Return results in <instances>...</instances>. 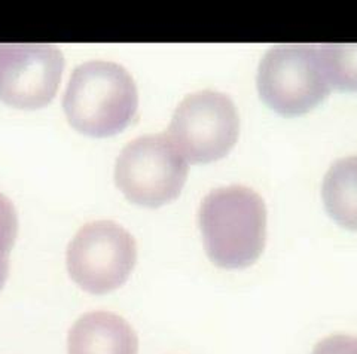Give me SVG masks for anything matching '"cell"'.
<instances>
[{"instance_id":"6da1fadb","label":"cell","mask_w":357,"mask_h":354,"mask_svg":"<svg viewBox=\"0 0 357 354\" xmlns=\"http://www.w3.org/2000/svg\"><path fill=\"white\" fill-rule=\"evenodd\" d=\"M198 225L211 262L225 270L250 267L265 247V201L248 186L216 187L201 201Z\"/></svg>"},{"instance_id":"7a4b0ae2","label":"cell","mask_w":357,"mask_h":354,"mask_svg":"<svg viewBox=\"0 0 357 354\" xmlns=\"http://www.w3.org/2000/svg\"><path fill=\"white\" fill-rule=\"evenodd\" d=\"M63 107L72 127L84 134L114 136L137 114V85L124 66L89 60L72 72Z\"/></svg>"},{"instance_id":"3957f363","label":"cell","mask_w":357,"mask_h":354,"mask_svg":"<svg viewBox=\"0 0 357 354\" xmlns=\"http://www.w3.org/2000/svg\"><path fill=\"white\" fill-rule=\"evenodd\" d=\"M256 82L262 100L284 116L307 114L332 90L319 45L307 43H284L268 49Z\"/></svg>"},{"instance_id":"277c9868","label":"cell","mask_w":357,"mask_h":354,"mask_svg":"<svg viewBox=\"0 0 357 354\" xmlns=\"http://www.w3.org/2000/svg\"><path fill=\"white\" fill-rule=\"evenodd\" d=\"M188 179V161L167 132L139 136L122 148L115 182L130 201L160 207L178 197Z\"/></svg>"},{"instance_id":"5b68a950","label":"cell","mask_w":357,"mask_h":354,"mask_svg":"<svg viewBox=\"0 0 357 354\" xmlns=\"http://www.w3.org/2000/svg\"><path fill=\"white\" fill-rule=\"evenodd\" d=\"M72 280L84 291L103 295L124 284L137 262L130 232L112 220L88 222L76 232L66 253Z\"/></svg>"},{"instance_id":"8992f818","label":"cell","mask_w":357,"mask_h":354,"mask_svg":"<svg viewBox=\"0 0 357 354\" xmlns=\"http://www.w3.org/2000/svg\"><path fill=\"white\" fill-rule=\"evenodd\" d=\"M240 132L237 107L228 94L203 90L188 94L176 107L169 137L186 161L207 164L225 157Z\"/></svg>"},{"instance_id":"52a82bcc","label":"cell","mask_w":357,"mask_h":354,"mask_svg":"<svg viewBox=\"0 0 357 354\" xmlns=\"http://www.w3.org/2000/svg\"><path fill=\"white\" fill-rule=\"evenodd\" d=\"M64 55L51 43H0V100L36 109L57 94Z\"/></svg>"},{"instance_id":"ba28073f","label":"cell","mask_w":357,"mask_h":354,"mask_svg":"<svg viewBox=\"0 0 357 354\" xmlns=\"http://www.w3.org/2000/svg\"><path fill=\"white\" fill-rule=\"evenodd\" d=\"M67 353L139 354V338L124 317L110 311H91L72 326Z\"/></svg>"},{"instance_id":"9c48e42d","label":"cell","mask_w":357,"mask_h":354,"mask_svg":"<svg viewBox=\"0 0 357 354\" xmlns=\"http://www.w3.org/2000/svg\"><path fill=\"white\" fill-rule=\"evenodd\" d=\"M323 203L333 220L357 231V155L335 161L321 185Z\"/></svg>"},{"instance_id":"30bf717a","label":"cell","mask_w":357,"mask_h":354,"mask_svg":"<svg viewBox=\"0 0 357 354\" xmlns=\"http://www.w3.org/2000/svg\"><path fill=\"white\" fill-rule=\"evenodd\" d=\"M319 49L331 85L357 91V43H323Z\"/></svg>"},{"instance_id":"8fae6325","label":"cell","mask_w":357,"mask_h":354,"mask_svg":"<svg viewBox=\"0 0 357 354\" xmlns=\"http://www.w3.org/2000/svg\"><path fill=\"white\" fill-rule=\"evenodd\" d=\"M18 234L17 210L9 198L0 192V262H9V252Z\"/></svg>"},{"instance_id":"7c38bea8","label":"cell","mask_w":357,"mask_h":354,"mask_svg":"<svg viewBox=\"0 0 357 354\" xmlns=\"http://www.w3.org/2000/svg\"><path fill=\"white\" fill-rule=\"evenodd\" d=\"M311 354H357V337L331 335L319 341Z\"/></svg>"}]
</instances>
